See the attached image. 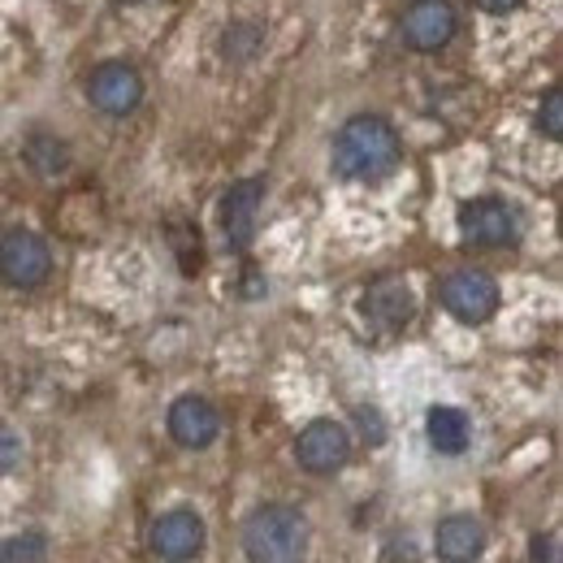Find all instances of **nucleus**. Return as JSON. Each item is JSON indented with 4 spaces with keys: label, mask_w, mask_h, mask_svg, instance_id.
<instances>
[{
    "label": "nucleus",
    "mask_w": 563,
    "mask_h": 563,
    "mask_svg": "<svg viewBox=\"0 0 563 563\" xmlns=\"http://www.w3.org/2000/svg\"><path fill=\"white\" fill-rule=\"evenodd\" d=\"M399 152H404L399 135L386 118L360 113L334 140V169H339V178H352V183H377V178L395 174Z\"/></svg>",
    "instance_id": "obj_1"
},
{
    "label": "nucleus",
    "mask_w": 563,
    "mask_h": 563,
    "mask_svg": "<svg viewBox=\"0 0 563 563\" xmlns=\"http://www.w3.org/2000/svg\"><path fill=\"white\" fill-rule=\"evenodd\" d=\"M243 551L252 563H299L308 555V520L286 503H265L243 520Z\"/></svg>",
    "instance_id": "obj_2"
},
{
    "label": "nucleus",
    "mask_w": 563,
    "mask_h": 563,
    "mask_svg": "<svg viewBox=\"0 0 563 563\" xmlns=\"http://www.w3.org/2000/svg\"><path fill=\"white\" fill-rule=\"evenodd\" d=\"M438 295H442V308L455 321H464V325H482V321H490L494 312H498V286L482 269H455V274H446L442 286H438Z\"/></svg>",
    "instance_id": "obj_3"
},
{
    "label": "nucleus",
    "mask_w": 563,
    "mask_h": 563,
    "mask_svg": "<svg viewBox=\"0 0 563 563\" xmlns=\"http://www.w3.org/2000/svg\"><path fill=\"white\" fill-rule=\"evenodd\" d=\"M53 269V256H48V243L31 230H4L0 234V282L18 286V290H31L48 278Z\"/></svg>",
    "instance_id": "obj_4"
},
{
    "label": "nucleus",
    "mask_w": 563,
    "mask_h": 563,
    "mask_svg": "<svg viewBox=\"0 0 563 563\" xmlns=\"http://www.w3.org/2000/svg\"><path fill=\"white\" fill-rule=\"evenodd\" d=\"M295 460L308 473H334L352 460V433L339 421H312L295 442Z\"/></svg>",
    "instance_id": "obj_5"
},
{
    "label": "nucleus",
    "mask_w": 563,
    "mask_h": 563,
    "mask_svg": "<svg viewBox=\"0 0 563 563\" xmlns=\"http://www.w3.org/2000/svg\"><path fill=\"white\" fill-rule=\"evenodd\" d=\"M205 538H209L205 520L196 511H187V507H178V511H169V516H161L152 525V551L165 563H191L205 551Z\"/></svg>",
    "instance_id": "obj_6"
},
{
    "label": "nucleus",
    "mask_w": 563,
    "mask_h": 563,
    "mask_svg": "<svg viewBox=\"0 0 563 563\" xmlns=\"http://www.w3.org/2000/svg\"><path fill=\"white\" fill-rule=\"evenodd\" d=\"M87 96H91V104L100 113L122 118V113H131L143 100V78L126 62H104V66H96L91 78H87Z\"/></svg>",
    "instance_id": "obj_7"
},
{
    "label": "nucleus",
    "mask_w": 563,
    "mask_h": 563,
    "mask_svg": "<svg viewBox=\"0 0 563 563\" xmlns=\"http://www.w3.org/2000/svg\"><path fill=\"white\" fill-rule=\"evenodd\" d=\"M261 205H265V183L261 178H243L225 191L221 200V230H225V243L230 247H247L256 239V225H261Z\"/></svg>",
    "instance_id": "obj_8"
},
{
    "label": "nucleus",
    "mask_w": 563,
    "mask_h": 563,
    "mask_svg": "<svg viewBox=\"0 0 563 563\" xmlns=\"http://www.w3.org/2000/svg\"><path fill=\"white\" fill-rule=\"evenodd\" d=\"M460 234L477 247H507V243H516L520 225H516V212L503 200H468L460 209Z\"/></svg>",
    "instance_id": "obj_9"
},
{
    "label": "nucleus",
    "mask_w": 563,
    "mask_h": 563,
    "mask_svg": "<svg viewBox=\"0 0 563 563\" xmlns=\"http://www.w3.org/2000/svg\"><path fill=\"white\" fill-rule=\"evenodd\" d=\"M404 35H408L412 48L438 53L455 35V9L446 0H412L408 13H404Z\"/></svg>",
    "instance_id": "obj_10"
},
{
    "label": "nucleus",
    "mask_w": 563,
    "mask_h": 563,
    "mask_svg": "<svg viewBox=\"0 0 563 563\" xmlns=\"http://www.w3.org/2000/svg\"><path fill=\"white\" fill-rule=\"evenodd\" d=\"M412 308H417L412 286L404 278H395V274L377 278L368 286V295H364V317H368L377 330H399V325H408V321H412Z\"/></svg>",
    "instance_id": "obj_11"
},
{
    "label": "nucleus",
    "mask_w": 563,
    "mask_h": 563,
    "mask_svg": "<svg viewBox=\"0 0 563 563\" xmlns=\"http://www.w3.org/2000/svg\"><path fill=\"white\" fill-rule=\"evenodd\" d=\"M217 408H212L209 399H200V395H183L174 408H169V433H174V442L178 446H187V451H205L212 438H217Z\"/></svg>",
    "instance_id": "obj_12"
},
{
    "label": "nucleus",
    "mask_w": 563,
    "mask_h": 563,
    "mask_svg": "<svg viewBox=\"0 0 563 563\" xmlns=\"http://www.w3.org/2000/svg\"><path fill=\"white\" fill-rule=\"evenodd\" d=\"M433 551L446 563H477L486 551V529L473 516H446L433 533Z\"/></svg>",
    "instance_id": "obj_13"
},
{
    "label": "nucleus",
    "mask_w": 563,
    "mask_h": 563,
    "mask_svg": "<svg viewBox=\"0 0 563 563\" xmlns=\"http://www.w3.org/2000/svg\"><path fill=\"white\" fill-rule=\"evenodd\" d=\"M429 446L438 455H464L468 451V438H473V424L460 408H429Z\"/></svg>",
    "instance_id": "obj_14"
},
{
    "label": "nucleus",
    "mask_w": 563,
    "mask_h": 563,
    "mask_svg": "<svg viewBox=\"0 0 563 563\" xmlns=\"http://www.w3.org/2000/svg\"><path fill=\"white\" fill-rule=\"evenodd\" d=\"M44 555H48L44 533H18V538L0 542V563H44Z\"/></svg>",
    "instance_id": "obj_15"
},
{
    "label": "nucleus",
    "mask_w": 563,
    "mask_h": 563,
    "mask_svg": "<svg viewBox=\"0 0 563 563\" xmlns=\"http://www.w3.org/2000/svg\"><path fill=\"white\" fill-rule=\"evenodd\" d=\"M256 44H261V31H256L252 22H239V26H230V31H225V40H221L225 57H234V62L252 57V53H256Z\"/></svg>",
    "instance_id": "obj_16"
},
{
    "label": "nucleus",
    "mask_w": 563,
    "mask_h": 563,
    "mask_svg": "<svg viewBox=\"0 0 563 563\" xmlns=\"http://www.w3.org/2000/svg\"><path fill=\"white\" fill-rule=\"evenodd\" d=\"M538 131H542L547 140H563V91L560 87L547 91V100H542V109H538Z\"/></svg>",
    "instance_id": "obj_17"
},
{
    "label": "nucleus",
    "mask_w": 563,
    "mask_h": 563,
    "mask_svg": "<svg viewBox=\"0 0 563 563\" xmlns=\"http://www.w3.org/2000/svg\"><path fill=\"white\" fill-rule=\"evenodd\" d=\"M18 464H22V438L9 424H0V477H9Z\"/></svg>",
    "instance_id": "obj_18"
},
{
    "label": "nucleus",
    "mask_w": 563,
    "mask_h": 563,
    "mask_svg": "<svg viewBox=\"0 0 563 563\" xmlns=\"http://www.w3.org/2000/svg\"><path fill=\"white\" fill-rule=\"evenodd\" d=\"M533 563H563L560 538H555V533H538V538H533Z\"/></svg>",
    "instance_id": "obj_19"
},
{
    "label": "nucleus",
    "mask_w": 563,
    "mask_h": 563,
    "mask_svg": "<svg viewBox=\"0 0 563 563\" xmlns=\"http://www.w3.org/2000/svg\"><path fill=\"white\" fill-rule=\"evenodd\" d=\"M355 421H360V429H364V438L377 446L382 438H386V424H382V417H377V408H360L355 412Z\"/></svg>",
    "instance_id": "obj_20"
},
{
    "label": "nucleus",
    "mask_w": 563,
    "mask_h": 563,
    "mask_svg": "<svg viewBox=\"0 0 563 563\" xmlns=\"http://www.w3.org/2000/svg\"><path fill=\"white\" fill-rule=\"evenodd\" d=\"M482 9H490V13H507V9H516L520 0H477Z\"/></svg>",
    "instance_id": "obj_21"
},
{
    "label": "nucleus",
    "mask_w": 563,
    "mask_h": 563,
    "mask_svg": "<svg viewBox=\"0 0 563 563\" xmlns=\"http://www.w3.org/2000/svg\"><path fill=\"white\" fill-rule=\"evenodd\" d=\"M118 4H140V0H118Z\"/></svg>",
    "instance_id": "obj_22"
}]
</instances>
